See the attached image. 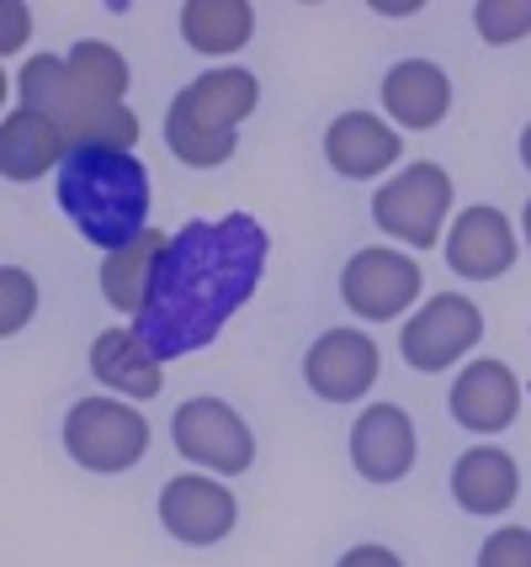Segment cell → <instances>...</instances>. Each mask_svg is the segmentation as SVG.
<instances>
[{"mask_svg":"<svg viewBox=\"0 0 531 567\" xmlns=\"http://www.w3.org/2000/svg\"><path fill=\"white\" fill-rule=\"evenodd\" d=\"M165 249H171V234L150 228V234H139L133 245L102 255V297L123 319L139 323V313H144V302H150V292H154V276H160Z\"/></svg>","mask_w":531,"mask_h":567,"instance_id":"19","label":"cell"},{"mask_svg":"<svg viewBox=\"0 0 531 567\" xmlns=\"http://www.w3.org/2000/svg\"><path fill=\"white\" fill-rule=\"evenodd\" d=\"M521 165H527V171H531V123L521 127Z\"/></svg>","mask_w":531,"mask_h":567,"instance_id":"29","label":"cell"},{"mask_svg":"<svg viewBox=\"0 0 531 567\" xmlns=\"http://www.w3.org/2000/svg\"><path fill=\"white\" fill-rule=\"evenodd\" d=\"M382 112L394 127H409V133L441 127L452 112V74L430 59H399L382 74Z\"/></svg>","mask_w":531,"mask_h":567,"instance_id":"16","label":"cell"},{"mask_svg":"<svg viewBox=\"0 0 531 567\" xmlns=\"http://www.w3.org/2000/svg\"><path fill=\"white\" fill-rule=\"evenodd\" d=\"M11 91H17V80H11V74L0 70V117H6V101H11Z\"/></svg>","mask_w":531,"mask_h":567,"instance_id":"28","label":"cell"},{"mask_svg":"<svg viewBox=\"0 0 531 567\" xmlns=\"http://www.w3.org/2000/svg\"><path fill=\"white\" fill-rule=\"evenodd\" d=\"M415 420L399 403H367L351 424V467L367 483H405L415 472Z\"/></svg>","mask_w":531,"mask_h":567,"instance_id":"11","label":"cell"},{"mask_svg":"<svg viewBox=\"0 0 531 567\" xmlns=\"http://www.w3.org/2000/svg\"><path fill=\"white\" fill-rule=\"evenodd\" d=\"M266 260H272V234L251 213L192 218L181 234H171L154 292L133 323L154 361H181L213 346L224 323L255 297Z\"/></svg>","mask_w":531,"mask_h":567,"instance_id":"1","label":"cell"},{"mask_svg":"<svg viewBox=\"0 0 531 567\" xmlns=\"http://www.w3.org/2000/svg\"><path fill=\"white\" fill-rule=\"evenodd\" d=\"M335 567H405V557L394 551V546H378V542H361V546H351L346 557Z\"/></svg>","mask_w":531,"mask_h":567,"instance_id":"27","label":"cell"},{"mask_svg":"<svg viewBox=\"0 0 531 567\" xmlns=\"http://www.w3.org/2000/svg\"><path fill=\"white\" fill-rule=\"evenodd\" d=\"M378 371H382L378 340L367 329H356V323L325 329L304 350V382H308V393L325 398V403H361V398L378 388Z\"/></svg>","mask_w":531,"mask_h":567,"instance_id":"9","label":"cell"},{"mask_svg":"<svg viewBox=\"0 0 531 567\" xmlns=\"http://www.w3.org/2000/svg\"><path fill=\"white\" fill-rule=\"evenodd\" d=\"M452 175L441 171L436 159H415L399 175H388L378 192H372V223H378L388 239H399L409 249H430L441 245V228L452 213Z\"/></svg>","mask_w":531,"mask_h":567,"instance_id":"5","label":"cell"},{"mask_svg":"<svg viewBox=\"0 0 531 567\" xmlns=\"http://www.w3.org/2000/svg\"><path fill=\"white\" fill-rule=\"evenodd\" d=\"M521 234H527V245H531V202L521 207Z\"/></svg>","mask_w":531,"mask_h":567,"instance_id":"30","label":"cell"},{"mask_svg":"<svg viewBox=\"0 0 531 567\" xmlns=\"http://www.w3.org/2000/svg\"><path fill=\"white\" fill-rule=\"evenodd\" d=\"M171 441H176L181 462L203 467L207 477H239L255 467V430L251 420L224 403V398H186L171 414Z\"/></svg>","mask_w":531,"mask_h":567,"instance_id":"6","label":"cell"},{"mask_svg":"<svg viewBox=\"0 0 531 567\" xmlns=\"http://www.w3.org/2000/svg\"><path fill=\"white\" fill-rule=\"evenodd\" d=\"M447 403H452V420L462 424V430L500 435V430H510L515 414H521V377H515L506 361L479 355V361H468V367L457 371Z\"/></svg>","mask_w":531,"mask_h":567,"instance_id":"12","label":"cell"},{"mask_svg":"<svg viewBox=\"0 0 531 567\" xmlns=\"http://www.w3.org/2000/svg\"><path fill=\"white\" fill-rule=\"evenodd\" d=\"M85 361H91V377H96L112 398L150 403V398L165 393V361H154L133 323L102 329V334L91 340V355H85Z\"/></svg>","mask_w":531,"mask_h":567,"instance_id":"15","label":"cell"},{"mask_svg":"<svg viewBox=\"0 0 531 567\" xmlns=\"http://www.w3.org/2000/svg\"><path fill=\"white\" fill-rule=\"evenodd\" d=\"M176 22L192 53H203V59H234L255 38V6L251 0H186Z\"/></svg>","mask_w":531,"mask_h":567,"instance_id":"21","label":"cell"},{"mask_svg":"<svg viewBox=\"0 0 531 567\" xmlns=\"http://www.w3.org/2000/svg\"><path fill=\"white\" fill-rule=\"evenodd\" d=\"M160 525L165 536L181 546H218L234 536L239 525V498L224 477H207V472H181L160 488Z\"/></svg>","mask_w":531,"mask_h":567,"instance_id":"10","label":"cell"},{"mask_svg":"<svg viewBox=\"0 0 531 567\" xmlns=\"http://www.w3.org/2000/svg\"><path fill=\"white\" fill-rule=\"evenodd\" d=\"M515 228L500 207H462L447 228V266H452L462 281H494L515 266Z\"/></svg>","mask_w":531,"mask_h":567,"instance_id":"13","label":"cell"},{"mask_svg":"<svg viewBox=\"0 0 531 567\" xmlns=\"http://www.w3.org/2000/svg\"><path fill=\"white\" fill-rule=\"evenodd\" d=\"M521 494V467L500 445H468L452 467V498L468 515H506Z\"/></svg>","mask_w":531,"mask_h":567,"instance_id":"18","label":"cell"},{"mask_svg":"<svg viewBox=\"0 0 531 567\" xmlns=\"http://www.w3.org/2000/svg\"><path fill=\"white\" fill-rule=\"evenodd\" d=\"M32 43V6L27 0H0V59L22 53Z\"/></svg>","mask_w":531,"mask_h":567,"instance_id":"26","label":"cell"},{"mask_svg":"<svg viewBox=\"0 0 531 567\" xmlns=\"http://www.w3.org/2000/svg\"><path fill=\"white\" fill-rule=\"evenodd\" d=\"M59 207L64 218L80 228L85 245L102 255L133 245L139 234H150V165L139 154H118V148H70L59 165Z\"/></svg>","mask_w":531,"mask_h":567,"instance_id":"2","label":"cell"},{"mask_svg":"<svg viewBox=\"0 0 531 567\" xmlns=\"http://www.w3.org/2000/svg\"><path fill=\"white\" fill-rule=\"evenodd\" d=\"M38 319V276L22 266H0V340L22 334Z\"/></svg>","mask_w":531,"mask_h":567,"instance_id":"23","label":"cell"},{"mask_svg":"<svg viewBox=\"0 0 531 567\" xmlns=\"http://www.w3.org/2000/svg\"><path fill=\"white\" fill-rule=\"evenodd\" d=\"M426 292V271L420 260L394 245H367L340 266V302L351 308L361 323H394Z\"/></svg>","mask_w":531,"mask_h":567,"instance_id":"7","label":"cell"},{"mask_svg":"<svg viewBox=\"0 0 531 567\" xmlns=\"http://www.w3.org/2000/svg\"><path fill=\"white\" fill-rule=\"evenodd\" d=\"M261 106V80L239 64L203 70L165 106V148L192 171H218L239 148V123Z\"/></svg>","mask_w":531,"mask_h":567,"instance_id":"3","label":"cell"},{"mask_svg":"<svg viewBox=\"0 0 531 567\" xmlns=\"http://www.w3.org/2000/svg\"><path fill=\"white\" fill-rule=\"evenodd\" d=\"M150 441H154L150 420L127 398L91 393L80 403H70V414H64V451H70V462L85 472H102V477L133 472L150 456Z\"/></svg>","mask_w":531,"mask_h":567,"instance_id":"4","label":"cell"},{"mask_svg":"<svg viewBox=\"0 0 531 567\" xmlns=\"http://www.w3.org/2000/svg\"><path fill=\"white\" fill-rule=\"evenodd\" d=\"M64 154H70V144H64V127L53 123V117H38L27 106H11L0 117V175L6 181L32 186V181H43L49 171H59Z\"/></svg>","mask_w":531,"mask_h":567,"instance_id":"17","label":"cell"},{"mask_svg":"<svg viewBox=\"0 0 531 567\" xmlns=\"http://www.w3.org/2000/svg\"><path fill=\"white\" fill-rule=\"evenodd\" d=\"M17 106L38 112V117H64L70 112V64L64 53H32L17 74Z\"/></svg>","mask_w":531,"mask_h":567,"instance_id":"22","label":"cell"},{"mask_svg":"<svg viewBox=\"0 0 531 567\" xmlns=\"http://www.w3.org/2000/svg\"><path fill=\"white\" fill-rule=\"evenodd\" d=\"M473 27L483 32V43L510 49L531 32V0H479L473 6Z\"/></svg>","mask_w":531,"mask_h":567,"instance_id":"24","label":"cell"},{"mask_svg":"<svg viewBox=\"0 0 531 567\" xmlns=\"http://www.w3.org/2000/svg\"><path fill=\"white\" fill-rule=\"evenodd\" d=\"M70 64V112H85V106H123L127 85H133V70L127 59L102 38H80L75 49L64 53ZM64 112V117H70ZM59 117V123H64Z\"/></svg>","mask_w":531,"mask_h":567,"instance_id":"20","label":"cell"},{"mask_svg":"<svg viewBox=\"0 0 531 567\" xmlns=\"http://www.w3.org/2000/svg\"><path fill=\"white\" fill-rule=\"evenodd\" d=\"M399 154H405V138L378 112H340L325 127V159L346 181H378L382 171L399 165Z\"/></svg>","mask_w":531,"mask_h":567,"instance_id":"14","label":"cell"},{"mask_svg":"<svg viewBox=\"0 0 531 567\" xmlns=\"http://www.w3.org/2000/svg\"><path fill=\"white\" fill-rule=\"evenodd\" d=\"M479 567H531V530L527 525H500L479 546Z\"/></svg>","mask_w":531,"mask_h":567,"instance_id":"25","label":"cell"},{"mask_svg":"<svg viewBox=\"0 0 531 567\" xmlns=\"http://www.w3.org/2000/svg\"><path fill=\"white\" fill-rule=\"evenodd\" d=\"M479 340H483L479 302L462 297V292H441V297H426V302L405 319L399 350H405V367L436 377V371L457 367Z\"/></svg>","mask_w":531,"mask_h":567,"instance_id":"8","label":"cell"}]
</instances>
